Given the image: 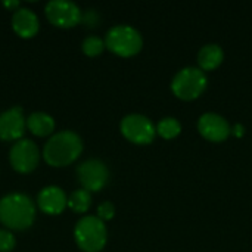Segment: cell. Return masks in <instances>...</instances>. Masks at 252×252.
<instances>
[{
    "label": "cell",
    "mask_w": 252,
    "mask_h": 252,
    "mask_svg": "<svg viewBox=\"0 0 252 252\" xmlns=\"http://www.w3.org/2000/svg\"><path fill=\"white\" fill-rule=\"evenodd\" d=\"M83 152V140L72 130L53 133L46 142L43 157L52 167H65L74 162Z\"/></svg>",
    "instance_id": "6da1fadb"
},
{
    "label": "cell",
    "mask_w": 252,
    "mask_h": 252,
    "mask_svg": "<svg viewBox=\"0 0 252 252\" xmlns=\"http://www.w3.org/2000/svg\"><path fill=\"white\" fill-rule=\"evenodd\" d=\"M35 219L32 199L19 192H12L0 199V221L12 230L28 229Z\"/></svg>",
    "instance_id": "7a4b0ae2"
},
{
    "label": "cell",
    "mask_w": 252,
    "mask_h": 252,
    "mask_svg": "<svg viewBox=\"0 0 252 252\" xmlns=\"http://www.w3.org/2000/svg\"><path fill=\"white\" fill-rule=\"evenodd\" d=\"M77 245L84 252H99L106 245L108 230L97 216L81 217L74 229Z\"/></svg>",
    "instance_id": "3957f363"
},
{
    "label": "cell",
    "mask_w": 252,
    "mask_h": 252,
    "mask_svg": "<svg viewBox=\"0 0 252 252\" xmlns=\"http://www.w3.org/2000/svg\"><path fill=\"white\" fill-rule=\"evenodd\" d=\"M105 46L118 56L130 58L142 50L143 38L134 27L121 24L108 30L105 37Z\"/></svg>",
    "instance_id": "277c9868"
},
{
    "label": "cell",
    "mask_w": 252,
    "mask_h": 252,
    "mask_svg": "<svg viewBox=\"0 0 252 252\" xmlns=\"http://www.w3.org/2000/svg\"><path fill=\"white\" fill-rule=\"evenodd\" d=\"M207 89V75L202 69L188 66L180 69L171 83L173 93L182 100L198 99Z\"/></svg>",
    "instance_id": "5b68a950"
},
{
    "label": "cell",
    "mask_w": 252,
    "mask_h": 252,
    "mask_svg": "<svg viewBox=\"0 0 252 252\" xmlns=\"http://www.w3.org/2000/svg\"><path fill=\"white\" fill-rule=\"evenodd\" d=\"M120 128L123 136L136 145H148L155 139L157 134V127L148 117L142 114L126 115L121 120Z\"/></svg>",
    "instance_id": "8992f818"
},
{
    "label": "cell",
    "mask_w": 252,
    "mask_h": 252,
    "mask_svg": "<svg viewBox=\"0 0 252 252\" xmlns=\"http://www.w3.org/2000/svg\"><path fill=\"white\" fill-rule=\"evenodd\" d=\"M9 161L18 173H31L40 161L38 146L30 139H19L9 151Z\"/></svg>",
    "instance_id": "52a82bcc"
},
{
    "label": "cell",
    "mask_w": 252,
    "mask_h": 252,
    "mask_svg": "<svg viewBox=\"0 0 252 252\" xmlns=\"http://www.w3.org/2000/svg\"><path fill=\"white\" fill-rule=\"evenodd\" d=\"M77 177L83 189L89 192H97L108 183L109 170L100 159H87L77 167Z\"/></svg>",
    "instance_id": "ba28073f"
},
{
    "label": "cell",
    "mask_w": 252,
    "mask_h": 252,
    "mask_svg": "<svg viewBox=\"0 0 252 252\" xmlns=\"http://www.w3.org/2000/svg\"><path fill=\"white\" fill-rule=\"evenodd\" d=\"M47 19L62 28H69L81 21V9L77 3L69 0H50L44 6Z\"/></svg>",
    "instance_id": "9c48e42d"
},
{
    "label": "cell",
    "mask_w": 252,
    "mask_h": 252,
    "mask_svg": "<svg viewBox=\"0 0 252 252\" xmlns=\"http://www.w3.org/2000/svg\"><path fill=\"white\" fill-rule=\"evenodd\" d=\"M198 131L201 136L210 142H224L229 134L232 133V128L226 118H223L219 114L214 112H207L201 115L198 120Z\"/></svg>",
    "instance_id": "30bf717a"
},
{
    "label": "cell",
    "mask_w": 252,
    "mask_h": 252,
    "mask_svg": "<svg viewBox=\"0 0 252 252\" xmlns=\"http://www.w3.org/2000/svg\"><path fill=\"white\" fill-rule=\"evenodd\" d=\"M25 117L21 106H12L0 114V139L19 140L25 130Z\"/></svg>",
    "instance_id": "8fae6325"
},
{
    "label": "cell",
    "mask_w": 252,
    "mask_h": 252,
    "mask_svg": "<svg viewBox=\"0 0 252 252\" xmlns=\"http://www.w3.org/2000/svg\"><path fill=\"white\" fill-rule=\"evenodd\" d=\"M37 205L46 214H61L68 205V196L59 186H46L37 195Z\"/></svg>",
    "instance_id": "7c38bea8"
},
{
    "label": "cell",
    "mask_w": 252,
    "mask_h": 252,
    "mask_svg": "<svg viewBox=\"0 0 252 252\" xmlns=\"http://www.w3.org/2000/svg\"><path fill=\"white\" fill-rule=\"evenodd\" d=\"M12 27L18 35L30 38L38 31V16L28 7H18L12 15Z\"/></svg>",
    "instance_id": "4fadbf2b"
},
{
    "label": "cell",
    "mask_w": 252,
    "mask_h": 252,
    "mask_svg": "<svg viewBox=\"0 0 252 252\" xmlns=\"http://www.w3.org/2000/svg\"><path fill=\"white\" fill-rule=\"evenodd\" d=\"M223 59H224V52L219 44H205L198 53L199 69L202 71H213L219 68Z\"/></svg>",
    "instance_id": "5bb4252c"
},
{
    "label": "cell",
    "mask_w": 252,
    "mask_h": 252,
    "mask_svg": "<svg viewBox=\"0 0 252 252\" xmlns=\"http://www.w3.org/2000/svg\"><path fill=\"white\" fill-rule=\"evenodd\" d=\"M27 127L31 130L32 134L43 137V136H47V134L53 133L55 120H53L52 115H49L46 112H32L27 118Z\"/></svg>",
    "instance_id": "9a60e30c"
},
{
    "label": "cell",
    "mask_w": 252,
    "mask_h": 252,
    "mask_svg": "<svg viewBox=\"0 0 252 252\" xmlns=\"http://www.w3.org/2000/svg\"><path fill=\"white\" fill-rule=\"evenodd\" d=\"M68 205L74 213H86L92 205V195L86 189L74 190L68 198Z\"/></svg>",
    "instance_id": "2e32d148"
},
{
    "label": "cell",
    "mask_w": 252,
    "mask_h": 252,
    "mask_svg": "<svg viewBox=\"0 0 252 252\" xmlns=\"http://www.w3.org/2000/svg\"><path fill=\"white\" fill-rule=\"evenodd\" d=\"M182 131V124L171 117H167L164 120H161L157 126V133L162 137V139H174L180 134Z\"/></svg>",
    "instance_id": "e0dca14e"
},
{
    "label": "cell",
    "mask_w": 252,
    "mask_h": 252,
    "mask_svg": "<svg viewBox=\"0 0 252 252\" xmlns=\"http://www.w3.org/2000/svg\"><path fill=\"white\" fill-rule=\"evenodd\" d=\"M105 47V41L97 35H87L81 43V49L87 56H97L103 52Z\"/></svg>",
    "instance_id": "ac0fdd59"
},
{
    "label": "cell",
    "mask_w": 252,
    "mask_h": 252,
    "mask_svg": "<svg viewBox=\"0 0 252 252\" xmlns=\"http://www.w3.org/2000/svg\"><path fill=\"white\" fill-rule=\"evenodd\" d=\"M16 245L15 236L4 229H0V252L12 251Z\"/></svg>",
    "instance_id": "d6986e66"
},
{
    "label": "cell",
    "mask_w": 252,
    "mask_h": 252,
    "mask_svg": "<svg viewBox=\"0 0 252 252\" xmlns=\"http://www.w3.org/2000/svg\"><path fill=\"white\" fill-rule=\"evenodd\" d=\"M115 214V207L112 202L109 201H105L102 202L99 207H97V217L102 220V221H106V220H111Z\"/></svg>",
    "instance_id": "ffe728a7"
},
{
    "label": "cell",
    "mask_w": 252,
    "mask_h": 252,
    "mask_svg": "<svg viewBox=\"0 0 252 252\" xmlns=\"http://www.w3.org/2000/svg\"><path fill=\"white\" fill-rule=\"evenodd\" d=\"M232 133H233L236 137H241V136H244V133H245V128H244V126H242V124H236V126L233 127Z\"/></svg>",
    "instance_id": "44dd1931"
},
{
    "label": "cell",
    "mask_w": 252,
    "mask_h": 252,
    "mask_svg": "<svg viewBox=\"0 0 252 252\" xmlns=\"http://www.w3.org/2000/svg\"><path fill=\"white\" fill-rule=\"evenodd\" d=\"M4 6L7 7H19V1L13 0V1H4Z\"/></svg>",
    "instance_id": "7402d4cb"
}]
</instances>
